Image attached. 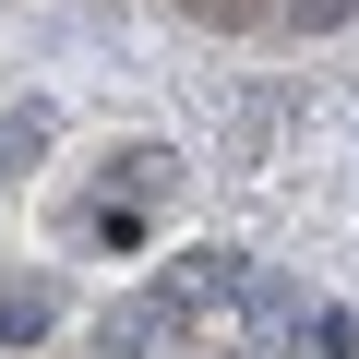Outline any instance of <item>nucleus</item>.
Here are the masks:
<instances>
[{
  "label": "nucleus",
  "mask_w": 359,
  "mask_h": 359,
  "mask_svg": "<svg viewBox=\"0 0 359 359\" xmlns=\"http://www.w3.org/2000/svg\"><path fill=\"white\" fill-rule=\"evenodd\" d=\"M180 335H192V299L180 287H132V299L96 311V359H168Z\"/></svg>",
  "instance_id": "nucleus-1"
},
{
  "label": "nucleus",
  "mask_w": 359,
  "mask_h": 359,
  "mask_svg": "<svg viewBox=\"0 0 359 359\" xmlns=\"http://www.w3.org/2000/svg\"><path fill=\"white\" fill-rule=\"evenodd\" d=\"M108 180H120V204H156L168 180H180V156H168V144H120V156H108Z\"/></svg>",
  "instance_id": "nucleus-2"
},
{
  "label": "nucleus",
  "mask_w": 359,
  "mask_h": 359,
  "mask_svg": "<svg viewBox=\"0 0 359 359\" xmlns=\"http://www.w3.org/2000/svg\"><path fill=\"white\" fill-rule=\"evenodd\" d=\"M36 335H48V299L13 287V299H0V347H36Z\"/></svg>",
  "instance_id": "nucleus-3"
},
{
  "label": "nucleus",
  "mask_w": 359,
  "mask_h": 359,
  "mask_svg": "<svg viewBox=\"0 0 359 359\" xmlns=\"http://www.w3.org/2000/svg\"><path fill=\"white\" fill-rule=\"evenodd\" d=\"M311 347H323V359H359V323H347V311H311Z\"/></svg>",
  "instance_id": "nucleus-4"
},
{
  "label": "nucleus",
  "mask_w": 359,
  "mask_h": 359,
  "mask_svg": "<svg viewBox=\"0 0 359 359\" xmlns=\"http://www.w3.org/2000/svg\"><path fill=\"white\" fill-rule=\"evenodd\" d=\"M180 13H192V25H252L264 0H180Z\"/></svg>",
  "instance_id": "nucleus-5"
},
{
  "label": "nucleus",
  "mask_w": 359,
  "mask_h": 359,
  "mask_svg": "<svg viewBox=\"0 0 359 359\" xmlns=\"http://www.w3.org/2000/svg\"><path fill=\"white\" fill-rule=\"evenodd\" d=\"M359 0H287V25H347Z\"/></svg>",
  "instance_id": "nucleus-6"
}]
</instances>
